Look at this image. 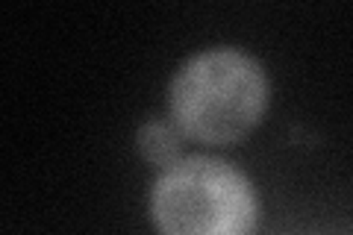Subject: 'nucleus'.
Masks as SVG:
<instances>
[{"mask_svg":"<svg viewBox=\"0 0 353 235\" xmlns=\"http://www.w3.org/2000/svg\"><path fill=\"white\" fill-rule=\"evenodd\" d=\"M268 76L253 56L236 48L194 53L168 85L171 121L201 144L241 141L268 109Z\"/></svg>","mask_w":353,"mask_h":235,"instance_id":"nucleus-1","label":"nucleus"},{"mask_svg":"<svg viewBox=\"0 0 353 235\" xmlns=\"http://www.w3.org/2000/svg\"><path fill=\"white\" fill-rule=\"evenodd\" d=\"M150 218L159 235H250L259 206L239 167L212 156H183L153 183Z\"/></svg>","mask_w":353,"mask_h":235,"instance_id":"nucleus-2","label":"nucleus"},{"mask_svg":"<svg viewBox=\"0 0 353 235\" xmlns=\"http://www.w3.org/2000/svg\"><path fill=\"white\" fill-rule=\"evenodd\" d=\"M180 136L183 132L176 130L174 121H162V118H150L145 124L139 127V136H136V144H139V153L141 159L157 165L159 171L171 167L174 162H180Z\"/></svg>","mask_w":353,"mask_h":235,"instance_id":"nucleus-3","label":"nucleus"}]
</instances>
